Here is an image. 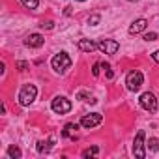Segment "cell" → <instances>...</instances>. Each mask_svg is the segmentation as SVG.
<instances>
[{
  "label": "cell",
  "instance_id": "484cf974",
  "mask_svg": "<svg viewBox=\"0 0 159 159\" xmlns=\"http://www.w3.org/2000/svg\"><path fill=\"white\" fill-rule=\"evenodd\" d=\"M131 2H135V0H131Z\"/></svg>",
  "mask_w": 159,
  "mask_h": 159
},
{
  "label": "cell",
  "instance_id": "e0dca14e",
  "mask_svg": "<svg viewBox=\"0 0 159 159\" xmlns=\"http://www.w3.org/2000/svg\"><path fill=\"white\" fill-rule=\"evenodd\" d=\"M148 148H150L152 152H159V139H150Z\"/></svg>",
  "mask_w": 159,
  "mask_h": 159
},
{
  "label": "cell",
  "instance_id": "9c48e42d",
  "mask_svg": "<svg viewBox=\"0 0 159 159\" xmlns=\"http://www.w3.org/2000/svg\"><path fill=\"white\" fill-rule=\"evenodd\" d=\"M25 43H26V47L38 49V47H41V45L45 43V39H43V36H41V34H30V36H26Z\"/></svg>",
  "mask_w": 159,
  "mask_h": 159
},
{
  "label": "cell",
  "instance_id": "d4e9b609",
  "mask_svg": "<svg viewBox=\"0 0 159 159\" xmlns=\"http://www.w3.org/2000/svg\"><path fill=\"white\" fill-rule=\"evenodd\" d=\"M79 2H84V0H79Z\"/></svg>",
  "mask_w": 159,
  "mask_h": 159
},
{
  "label": "cell",
  "instance_id": "ba28073f",
  "mask_svg": "<svg viewBox=\"0 0 159 159\" xmlns=\"http://www.w3.org/2000/svg\"><path fill=\"white\" fill-rule=\"evenodd\" d=\"M133 153L139 157V159H142L144 155H146V152H144V131L140 129L139 133H137V137H135V142H133Z\"/></svg>",
  "mask_w": 159,
  "mask_h": 159
},
{
  "label": "cell",
  "instance_id": "5bb4252c",
  "mask_svg": "<svg viewBox=\"0 0 159 159\" xmlns=\"http://www.w3.org/2000/svg\"><path fill=\"white\" fill-rule=\"evenodd\" d=\"M21 2H23L25 8H28V10H36L38 4H39V0H21Z\"/></svg>",
  "mask_w": 159,
  "mask_h": 159
},
{
  "label": "cell",
  "instance_id": "6da1fadb",
  "mask_svg": "<svg viewBox=\"0 0 159 159\" xmlns=\"http://www.w3.org/2000/svg\"><path fill=\"white\" fill-rule=\"evenodd\" d=\"M51 64H52V69L56 73H66L69 69V66H71V58L67 56V52H58V54H54Z\"/></svg>",
  "mask_w": 159,
  "mask_h": 159
},
{
  "label": "cell",
  "instance_id": "9a60e30c",
  "mask_svg": "<svg viewBox=\"0 0 159 159\" xmlns=\"http://www.w3.org/2000/svg\"><path fill=\"white\" fill-rule=\"evenodd\" d=\"M77 129H79V124H67V125H66V129H64V133H62V135H64V137H67V135H69V133H71V131H77Z\"/></svg>",
  "mask_w": 159,
  "mask_h": 159
},
{
  "label": "cell",
  "instance_id": "2e32d148",
  "mask_svg": "<svg viewBox=\"0 0 159 159\" xmlns=\"http://www.w3.org/2000/svg\"><path fill=\"white\" fill-rule=\"evenodd\" d=\"M8 155H10V157H21V150H19L17 146H10V148H8Z\"/></svg>",
  "mask_w": 159,
  "mask_h": 159
},
{
  "label": "cell",
  "instance_id": "5b68a950",
  "mask_svg": "<svg viewBox=\"0 0 159 159\" xmlns=\"http://www.w3.org/2000/svg\"><path fill=\"white\" fill-rule=\"evenodd\" d=\"M51 107H52V111H54L56 114H66V112L71 111V103H69V99H66V98H54L52 103H51Z\"/></svg>",
  "mask_w": 159,
  "mask_h": 159
},
{
  "label": "cell",
  "instance_id": "277c9868",
  "mask_svg": "<svg viewBox=\"0 0 159 159\" xmlns=\"http://www.w3.org/2000/svg\"><path fill=\"white\" fill-rule=\"evenodd\" d=\"M140 107H142L144 111H148V112H155V111H157V99L153 98V94L144 92V94L140 96Z\"/></svg>",
  "mask_w": 159,
  "mask_h": 159
},
{
  "label": "cell",
  "instance_id": "ac0fdd59",
  "mask_svg": "<svg viewBox=\"0 0 159 159\" xmlns=\"http://www.w3.org/2000/svg\"><path fill=\"white\" fill-rule=\"evenodd\" d=\"M77 98H79V99H83V101H90V99H92V98H90V94H88V92H84V90L79 92V94H77Z\"/></svg>",
  "mask_w": 159,
  "mask_h": 159
},
{
  "label": "cell",
  "instance_id": "7a4b0ae2",
  "mask_svg": "<svg viewBox=\"0 0 159 159\" xmlns=\"http://www.w3.org/2000/svg\"><path fill=\"white\" fill-rule=\"evenodd\" d=\"M36 96H38V88H36L34 84H25V86L21 88V92H19V103H21L23 107H28V105L36 99Z\"/></svg>",
  "mask_w": 159,
  "mask_h": 159
},
{
  "label": "cell",
  "instance_id": "3957f363",
  "mask_svg": "<svg viewBox=\"0 0 159 159\" xmlns=\"http://www.w3.org/2000/svg\"><path fill=\"white\" fill-rule=\"evenodd\" d=\"M142 83H144V75H142L140 71H131V73L127 75V81H125V84H127V88H129L131 92H137V90L142 86Z\"/></svg>",
  "mask_w": 159,
  "mask_h": 159
},
{
  "label": "cell",
  "instance_id": "7402d4cb",
  "mask_svg": "<svg viewBox=\"0 0 159 159\" xmlns=\"http://www.w3.org/2000/svg\"><path fill=\"white\" fill-rule=\"evenodd\" d=\"M99 67H101V64H98V62H96V64H94V67H92V75H94V77H98V75H99Z\"/></svg>",
  "mask_w": 159,
  "mask_h": 159
},
{
  "label": "cell",
  "instance_id": "44dd1931",
  "mask_svg": "<svg viewBox=\"0 0 159 159\" xmlns=\"http://www.w3.org/2000/svg\"><path fill=\"white\" fill-rule=\"evenodd\" d=\"M144 39H146V41H155V39H157V34H155V32H150V34L144 36Z\"/></svg>",
  "mask_w": 159,
  "mask_h": 159
},
{
  "label": "cell",
  "instance_id": "8992f818",
  "mask_svg": "<svg viewBox=\"0 0 159 159\" xmlns=\"http://www.w3.org/2000/svg\"><path fill=\"white\" fill-rule=\"evenodd\" d=\"M98 49H99L101 52H105V54H116L118 49H120V45H118V41H114V39H101V41L98 43Z\"/></svg>",
  "mask_w": 159,
  "mask_h": 159
},
{
  "label": "cell",
  "instance_id": "4fadbf2b",
  "mask_svg": "<svg viewBox=\"0 0 159 159\" xmlns=\"http://www.w3.org/2000/svg\"><path fill=\"white\" fill-rule=\"evenodd\" d=\"M98 152H99V148H98V146L86 148V150L83 152V157H94V155H98Z\"/></svg>",
  "mask_w": 159,
  "mask_h": 159
},
{
  "label": "cell",
  "instance_id": "30bf717a",
  "mask_svg": "<svg viewBox=\"0 0 159 159\" xmlns=\"http://www.w3.org/2000/svg\"><path fill=\"white\" fill-rule=\"evenodd\" d=\"M146 25H148L146 19H137V21H133V25L129 26V34H140L142 30H146Z\"/></svg>",
  "mask_w": 159,
  "mask_h": 159
},
{
  "label": "cell",
  "instance_id": "603a6c76",
  "mask_svg": "<svg viewBox=\"0 0 159 159\" xmlns=\"http://www.w3.org/2000/svg\"><path fill=\"white\" fill-rule=\"evenodd\" d=\"M52 25H54L52 21H43V25H41V26H43V28H47V30H51V28H52Z\"/></svg>",
  "mask_w": 159,
  "mask_h": 159
},
{
  "label": "cell",
  "instance_id": "ffe728a7",
  "mask_svg": "<svg viewBox=\"0 0 159 159\" xmlns=\"http://www.w3.org/2000/svg\"><path fill=\"white\" fill-rule=\"evenodd\" d=\"M17 67H19L21 71H26V69H28V62H25V60H19V62H17Z\"/></svg>",
  "mask_w": 159,
  "mask_h": 159
},
{
  "label": "cell",
  "instance_id": "cb8c5ba5",
  "mask_svg": "<svg viewBox=\"0 0 159 159\" xmlns=\"http://www.w3.org/2000/svg\"><path fill=\"white\" fill-rule=\"evenodd\" d=\"M152 58H153V60H155V62H157V64H159V51H155V52H153V54H152Z\"/></svg>",
  "mask_w": 159,
  "mask_h": 159
},
{
  "label": "cell",
  "instance_id": "8fae6325",
  "mask_svg": "<svg viewBox=\"0 0 159 159\" xmlns=\"http://www.w3.org/2000/svg\"><path fill=\"white\" fill-rule=\"evenodd\" d=\"M79 49H81L83 52H92V51H96L98 49V45L92 41V39H79Z\"/></svg>",
  "mask_w": 159,
  "mask_h": 159
},
{
  "label": "cell",
  "instance_id": "7c38bea8",
  "mask_svg": "<svg viewBox=\"0 0 159 159\" xmlns=\"http://www.w3.org/2000/svg\"><path fill=\"white\" fill-rule=\"evenodd\" d=\"M52 144H54V139L41 140V142H38V152H39V153H47V152L52 148Z\"/></svg>",
  "mask_w": 159,
  "mask_h": 159
},
{
  "label": "cell",
  "instance_id": "d6986e66",
  "mask_svg": "<svg viewBox=\"0 0 159 159\" xmlns=\"http://www.w3.org/2000/svg\"><path fill=\"white\" fill-rule=\"evenodd\" d=\"M99 21H101V17H99V15H92V17L88 19V25H92V26H96V25H98Z\"/></svg>",
  "mask_w": 159,
  "mask_h": 159
},
{
  "label": "cell",
  "instance_id": "52a82bcc",
  "mask_svg": "<svg viewBox=\"0 0 159 159\" xmlns=\"http://www.w3.org/2000/svg\"><path fill=\"white\" fill-rule=\"evenodd\" d=\"M101 120H103V116H101L99 112L84 114V116H83V120H81V125H83V127H86V129H92V127L99 125V124H101Z\"/></svg>",
  "mask_w": 159,
  "mask_h": 159
}]
</instances>
